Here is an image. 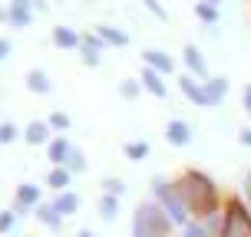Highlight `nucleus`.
<instances>
[{"instance_id": "obj_1", "label": "nucleus", "mask_w": 251, "mask_h": 237, "mask_svg": "<svg viewBox=\"0 0 251 237\" xmlns=\"http://www.w3.org/2000/svg\"><path fill=\"white\" fill-rule=\"evenodd\" d=\"M178 191H182V198H185L188 204V214H199V217H205L208 224L215 221V214H218V188H215V181L205 172H185V175L176 181Z\"/></svg>"}, {"instance_id": "obj_2", "label": "nucleus", "mask_w": 251, "mask_h": 237, "mask_svg": "<svg viewBox=\"0 0 251 237\" xmlns=\"http://www.w3.org/2000/svg\"><path fill=\"white\" fill-rule=\"evenodd\" d=\"M152 194H155V204L165 211V217L172 224H182V227L188 224V204H185L176 181H165L162 175H155L152 178Z\"/></svg>"}, {"instance_id": "obj_3", "label": "nucleus", "mask_w": 251, "mask_h": 237, "mask_svg": "<svg viewBox=\"0 0 251 237\" xmlns=\"http://www.w3.org/2000/svg\"><path fill=\"white\" fill-rule=\"evenodd\" d=\"M172 234V221L155 201H142L132 214V237H169Z\"/></svg>"}, {"instance_id": "obj_4", "label": "nucleus", "mask_w": 251, "mask_h": 237, "mask_svg": "<svg viewBox=\"0 0 251 237\" xmlns=\"http://www.w3.org/2000/svg\"><path fill=\"white\" fill-rule=\"evenodd\" d=\"M222 237H251V211L238 198L228 201L225 221H222Z\"/></svg>"}, {"instance_id": "obj_5", "label": "nucleus", "mask_w": 251, "mask_h": 237, "mask_svg": "<svg viewBox=\"0 0 251 237\" xmlns=\"http://www.w3.org/2000/svg\"><path fill=\"white\" fill-rule=\"evenodd\" d=\"M40 204H43V194H40V185H17V191H13V214L17 217H24L26 211H37Z\"/></svg>"}, {"instance_id": "obj_6", "label": "nucleus", "mask_w": 251, "mask_h": 237, "mask_svg": "<svg viewBox=\"0 0 251 237\" xmlns=\"http://www.w3.org/2000/svg\"><path fill=\"white\" fill-rule=\"evenodd\" d=\"M7 23L13 30H24L33 23V0H7Z\"/></svg>"}, {"instance_id": "obj_7", "label": "nucleus", "mask_w": 251, "mask_h": 237, "mask_svg": "<svg viewBox=\"0 0 251 237\" xmlns=\"http://www.w3.org/2000/svg\"><path fill=\"white\" fill-rule=\"evenodd\" d=\"M178 89L185 92V99L192 102V106L212 109V99H208V92H205V83H199L195 76H182V79H178Z\"/></svg>"}, {"instance_id": "obj_8", "label": "nucleus", "mask_w": 251, "mask_h": 237, "mask_svg": "<svg viewBox=\"0 0 251 237\" xmlns=\"http://www.w3.org/2000/svg\"><path fill=\"white\" fill-rule=\"evenodd\" d=\"M102 50H106V43H102L96 33H86L83 43H79V56H83L86 66H100L102 63Z\"/></svg>"}, {"instance_id": "obj_9", "label": "nucleus", "mask_w": 251, "mask_h": 237, "mask_svg": "<svg viewBox=\"0 0 251 237\" xmlns=\"http://www.w3.org/2000/svg\"><path fill=\"white\" fill-rule=\"evenodd\" d=\"M24 142L26 145H50L53 142V129L47 125V119H33L24 129Z\"/></svg>"}, {"instance_id": "obj_10", "label": "nucleus", "mask_w": 251, "mask_h": 237, "mask_svg": "<svg viewBox=\"0 0 251 237\" xmlns=\"http://www.w3.org/2000/svg\"><path fill=\"white\" fill-rule=\"evenodd\" d=\"M142 63H146L149 69H155L159 76L176 73V60H172L169 53H162V50H146V53H142Z\"/></svg>"}, {"instance_id": "obj_11", "label": "nucleus", "mask_w": 251, "mask_h": 237, "mask_svg": "<svg viewBox=\"0 0 251 237\" xmlns=\"http://www.w3.org/2000/svg\"><path fill=\"white\" fill-rule=\"evenodd\" d=\"M70 151H73L70 138H66V135H53V142L47 145V158H50L53 168H63V165H66V158H70Z\"/></svg>"}, {"instance_id": "obj_12", "label": "nucleus", "mask_w": 251, "mask_h": 237, "mask_svg": "<svg viewBox=\"0 0 251 237\" xmlns=\"http://www.w3.org/2000/svg\"><path fill=\"white\" fill-rule=\"evenodd\" d=\"M165 138H169L172 145H178V149H182V145H188V142H192V125H188L185 119H172V122L165 125Z\"/></svg>"}, {"instance_id": "obj_13", "label": "nucleus", "mask_w": 251, "mask_h": 237, "mask_svg": "<svg viewBox=\"0 0 251 237\" xmlns=\"http://www.w3.org/2000/svg\"><path fill=\"white\" fill-rule=\"evenodd\" d=\"M79 43H83V37L73 26H53V46L56 50H79Z\"/></svg>"}, {"instance_id": "obj_14", "label": "nucleus", "mask_w": 251, "mask_h": 237, "mask_svg": "<svg viewBox=\"0 0 251 237\" xmlns=\"http://www.w3.org/2000/svg\"><path fill=\"white\" fill-rule=\"evenodd\" d=\"M50 204L56 208V214H60V217H73V214L79 211V194L70 188V191H60V194H56Z\"/></svg>"}, {"instance_id": "obj_15", "label": "nucleus", "mask_w": 251, "mask_h": 237, "mask_svg": "<svg viewBox=\"0 0 251 237\" xmlns=\"http://www.w3.org/2000/svg\"><path fill=\"white\" fill-rule=\"evenodd\" d=\"M93 33H96L106 46H126V43H129V33H126V30H119V26H109V23H100Z\"/></svg>"}, {"instance_id": "obj_16", "label": "nucleus", "mask_w": 251, "mask_h": 237, "mask_svg": "<svg viewBox=\"0 0 251 237\" xmlns=\"http://www.w3.org/2000/svg\"><path fill=\"white\" fill-rule=\"evenodd\" d=\"M24 83L30 92H37V96H47V92H53V79L43 69H30V73L24 76Z\"/></svg>"}, {"instance_id": "obj_17", "label": "nucleus", "mask_w": 251, "mask_h": 237, "mask_svg": "<svg viewBox=\"0 0 251 237\" xmlns=\"http://www.w3.org/2000/svg\"><path fill=\"white\" fill-rule=\"evenodd\" d=\"M182 53H185V66H188V73L199 76L201 83H205V79H208V66H205V56L199 53V46H185Z\"/></svg>"}, {"instance_id": "obj_18", "label": "nucleus", "mask_w": 251, "mask_h": 237, "mask_svg": "<svg viewBox=\"0 0 251 237\" xmlns=\"http://www.w3.org/2000/svg\"><path fill=\"white\" fill-rule=\"evenodd\" d=\"M139 83H142V89H146V92H152V96H159V99H165V92H169V89H165V79H162L159 73H155V69H149V66L142 69V76H139Z\"/></svg>"}, {"instance_id": "obj_19", "label": "nucleus", "mask_w": 251, "mask_h": 237, "mask_svg": "<svg viewBox=\"0 0 251 237\" xmlns=\"http://www.w3.org/2000/svg\"><path fill=\"white\" fill-rule=\"evenodd\" d=\"M33 217H37V221L47 227V231H60V227H63V217L56 214V208H53L50 201H43L37 211H33Z\"/></svg>"}, {"instance_id": "obj_20", "label": "nucleus", "mask_w": 251, "mask_h": 237, "mask_svg": "<svg viewBox=\"0 0 251 237\" xmlns=\"http://www.w3.org/2000/svg\"><path fill=\"white\" fill-rule=\"evenodd\" d=\"M205 92H208L212 106H218V102L228 96V79L225 76H208V79H205Z\"/></svg>"}, {"instance_id": "obj_21", "label": "nucleus", "mask_w": 251, "mask_h": 237, "mask_svg": "<svg viewBox=\"0 0 251 237\" xmlns=\"http://www.w3.org/2000/svg\"><path fill=\"white\" fill-rule=\"evenodd\" d=\"M70 185H73V175L66 172V168H50V175H47V188L50 191H70Z\"/></svg>"}, {"instance_id": "obj_22", "label": "nucleus", "mask_w": 251, "mask_h": 237, "mask_svg": "<svg viewBox=\"0 0 251 237\" xmlns=\"http://www.w3.org/2000/svg\"><path fill=\"white\" fill-rule=\"evenodd\" d=\"M126 158L129 162H146L149 158V151H152V145L146 142V138H136V142H126Z\"/></svg>"}, {"instance_id": "obj_23", "label": "nucleus", "mask_w": 251, "mask_h": 237, "mask_svg": "<svg viewBox=\"0 0 251 237\" xmlns=\"http://www.w3.org/2000/svg\"><path fill=\"white\" fill-rule=\"evenodd\" d=\"M100 214H102V221H116V214H119V198L102 194L100 198Z\"/></svg>"}, {"instance_id": "obj_24", "label": "nucleus", "mask_w": 251, "mask_h": 237, "mask_svg": "<svg viewBox=\"0 0 251 237\" xmlns=\"http://www.w3.org/2000/svg\"><path fill=\"white\" fill-rule=\"evenodd\" d=\"M47 125H50L53 132H70V125H73V119L63 112V109H56V112L47 115Z\"/></svg>"}, {"instance_id": "obj_25", "label": "nucleus", "mask_w": 251, "mask_h": 237, "mask_svg": "<svg viewBox=\"0 0 251 237\" xmlns=\"http://www.w3.org/2000/svg\"><path fill=\"white\" fill-rule=\"evenodd\" d=\"M195 17H199L201 23H218V7H212V3H205V0H199L195 3Z\"/></svg>"}, {"instance_id": "obj_26", "label": "nucleus", "mask_w": 251, "mask_h": 237, "mask_svg": "<svg viewBox=\"0 0 251 237\" xmlns=\"http://www.w3.org/2000/svg\"><path fill=\"white\" fill-rule=\"evenodd\" d=\"M63 168H66L70 175H79V172L86 168V158H83V151L76 149V145H73V151H70V158H66V165H63Z\"/></svg>"}, {"instance_id": "obj_27", "label": "nucleus", "mask_w": 251, "mask_h": 237, "mask_svg": "<svg viewBox=\"0 0 251 237\" xmlns=\"http://www.w3.org/2000/svg\"><path fill=\"white\" fill-rule=\"evenodd\" d=\"M17 138H24V129H17L13 122H0V145H10Z\"/></svg>"}, {"instance_id": "obj_28", "label": "nucleus", "mask_w": 251, "mask_h": 237, "mask_svg": "<svg viewBox=\"0 0 251 237\" xmlns=\"http://www.w3.org/2000/svg\"><path fill=\"white\" fill-rule=\"evenodd\" d=\"M102 194H113V198H123V194H126L123 178H102Z\"/></svg>"}, {"instance_id": "obj_29", "label": "nucleus", "mask_w": 251, "mask_h": 237, "mask_svg": "<svg viewBox=\"0 0 251 237\" xmlns=\"http://www.w3.org/2000/svg\"><path fill=\"white\" fill-rule=\"evenodd\" d=\"M139 92H142V83L139 79H123L119 83V96H126V99H136Z\"/></svg>"}, {"instance_id": "obj_30", "label": "nucleus", "mask_w": 251, "mask_h": 237, "mask_svg": "<svg viewBox=\"0 0 251 237\" xmlns=\"http://www.w3.org/2000/svg\"><path fill=\"white\" fill-rule=\"evenodd\" d=\"M17 221H20V217L13 214V208H10V211H0V237H3V234H10L13 227H17Z\"/></svg>"}, {"instance_id": "obj_31", "label": "nucleus", "mask_w": 251, "mask_h": 237, "mask_svg": "<svg viewBox=\"0 0 251 237\" xmlns=\"http://www.w3.org/2000/svg\"><path fill=\"white\" fill-rule=\"evenodd\" d=\"M182 237H208V227L199 224V221H188V224H185V234H182Z\"/></svg>"}, {"instance_id": "obj_32", "label": "nucleus", "mask_w": 251, "mask_h": 237, "mask_svg": "<svg viewBox=\"0 0 251 237\" xmlns=\"http://www.w3.org/2000/svg\"><path fill=\"white\" fill-rule=\"evenodd\" d=\"M142 3H146V10H149V13H155L159 20H165V17H169V13H165V7L159 3V0H142Z\"/></svg>"}, {"instance_id": "obj_33", "label": "nucleus", "mask_w": 251, "mask_h": 237, "mask_svg": "<svg viewBox=\"0 0 251 237\" xmlns=\"http://www.w3.org/2000/svg\"><path fill=\"white\" fill-rule=\"evenodd\" d=\"M10 53H13V43H10V40H7V37H0V63L7 60Z\"/></svg>"}, {"instance_id": "obj_34", "label": "nucleus", "mask_w": 251, "mask_h": 237, "mask_svg": "<svg viewBox=\"0 0 251 237\" xmlns=\"http://www.w3.org/2000/svg\"><path fill=\"white\" fill-rule=\"evenodd\" d=\"M238 142L251 149V129H241V132H238Z\"/></svg>"}, {"instance_id": "obj_35", "label": "nucleus", "mask_w": 251, "mask_h": 237, "mask_svg": "<svg viewBox=\"0 0 251 237\" xmlns=\"http://www.w3.org/2000/svg\"><path fill=\"white\" fill-rule=\"evenodd\" d=\"M245 112L251 115V86H245Z\"/></svg>"}, {"instance_id": "obj_36", "label": "nucleus", "mask_w": 251, "mask_h": 237, "mask_svg": "<svg viewBox=\"0 0 251 237\" xmlns=\"http://www.w3.org/2000/svg\"><path fill=\"white\" fill-rule=\"evenodd\" d=\"M76 237H96V234H93L89 227H83V231H79V234H76Z\"/></svg>"}, {"instance_id": "obj_37", "label": "nucleus", "mask_w": 251, "mask_h": 237, "mask_svg": "<svg viewBox=\"0 0 251 237\" xmlns=\"http://www.w3.org/2000/svg\"><path fill=\"white\" fill-rule=\"evenodd\" d=\"M0 20H7V7H0Z\"/></svg>"}, {"instance_id": "obj_38", "label": "nucleus", "mask_w": 251, "mask_h": 237, "mask_svg": "<svg viewBox=\"0 0 251 237\" xmlns=\"http://www.w3.org/2000/svg\"><path fill=\"white\" fill-rule=\"evenodd\" d=\"M205 3H212V7H218V3H222V0H205Z\"/></svg>"}]
</instances>
